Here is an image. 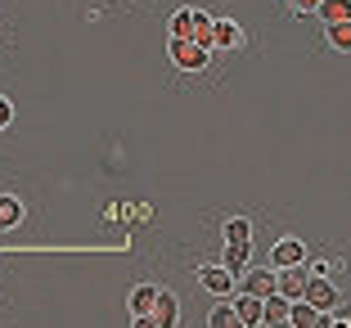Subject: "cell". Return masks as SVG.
<instances>
[{"instance_id":"2","label":"cell","mask_w":351,"mask_h":328,"mask_svg":"<svg viewBox=\"0 0 351 328\" xmlns=\"http://www.w3.org/2000/svg\"><path fill=\"white\" fill-rule=\"evenodd\" d=\"M207 59H212V50L198 41H171V63L176 68H185V72H203Z\"/></svg>"},{"instance_id":"8","label":"cell","mask_w":351,"mask_h":328,"mask_svg":"<svg viewBox=\"0 0 351 328\" xmlns=\"http://www.w3.org/2000/svg\"><path fill=\"white\" fill-rule=\"evenodd\" d=\"M243 45V27L230 18H212V50H239Z\"/></svg>"},{"instance_id":"6","label":"cell","mask_w":351,"mask_h":328,"mask_svg":"<svg viewBox=\"0 0 351 328\" xmlns=\"http://www.w3.org/2000/svg\"><path fill=\"white\" fill-rule=\"evenodd\" d=\"M154 301H158V288H154V283L131 288L126 306H131V319H135V324H149V315H154Z\"/></svg>"},{"instance_id":"5","label":"cell","mask_w":351,"mask_h":328,"mask_svg":"<svg viewBox=\"0 0 351 328\" xmlns=\"http://www.w3.org/2000/svg\"><path fill=\"white\" fill-rule=\"evenodd\" d=\"M198 283H203L212 297H230V292H234V270L230 266H203L198 270Z\"/></svg>"},{"instance_id":"15","label":"cell","mask_w":351,"mask_h":328,"mask_svg":"<svg viewBox=\"0 0 351 328\" xmlns=\"http://www.w3.org/2000/svg\"><path fill=\"white\" fill-rule=\"evenodd\" d=\"M324 18V27L329 23H347L351 18V0H320V10H315Z\"/></svg>"},{"instance_id":"17","label":"cell","mask_w":351,"mask_h":328,"mask_svg":"<svg viewBox=\"0 0 351 328\" xmlns=\"http://www.w3.org/2000/svg\"><path fill=\"white\" fill-rule=\"evenodd\" d=\"M329 45L342 54H351V18L347 23H329Z\"/></svg>"},{"instance_id":"3","label":"cell","mask_w":351,"mask_h":328,"mask_svg":"<svg viewBox=\"0 0 351 328\" xmlns=\"http://www.w3.org/2000/svg\"><path fill=\"white\" fill-rule=\"evenodd\" d=\"M289 324H293V328H315V324L329 328V324H333V310H315L306 297H298V301L289 306Z\"/></svg>"},{"instance_id":"7","label":"cell","mask_w":351,"mask_h":328,"mask_svg":"<svg viewBox=\"0 0 351 328\" xmlns=\"http://www.w3.org/2000/svg\"><path fill=\"white\" fill-rule=\"evenodd\" d=\"M302 297H306L315 310H338V288H333L329 279H315V275H311V283H306V292H302Z\"/></svg>"},{"instance_id":"13","label":"cell","mask_w":351,"mask_h":328,"mask_svg":"<svg viewBox=\"0 0 351 328\" xmlns=\"http://www.w3.org/2000/svg\"><path fill=\"white\" fill-rule=\"evenodd\" d=\"M234 315H239V324H261V297H252V292H243V288H239Z\"/></svg>"},{"instance_id":"12","label":"cell","mask_w":351,"mask_h":328,"mask_svg":"<svg viewBox=\"0 0 351 328\" xmlns=\"http://www.w3.org/2000/svg\"><path fill=\"white\" fill-rule=\"evenodd\" d=\"M243 292H252V297H270V292H279L275 270H248V275H243Z\"/></svg>"},{"instance_id":"10","label":"cell","mask_w":351,"mask_h":328,"mask_svg":"<svg viewBox=\"0 0 351 328\" xmlns=\"http://www.w3.org/2000/svg\"><path fill=\"white\" fill-rule=\"evenodd\" d=\"M289 306H293V301L284 297V292H270V297H261V324H270V328L289 324Z\"/></svg>"},{"instance_id":"20","label":"cell","mask_w":351,"mask_h":328,"mask_svg":"<svg viewBox=\"0 0 351 328\" xmlns=\"http://www.w3.org/2000/svg\"><path fill=\"white\" fill-rule=\"evenodd\" d=\"M284 5L298 10V14H315V10H320V0H284Z\"/></svg>"},{"instance_id":"4","label":"cell","mask_w":351,"mask_h":328,"mask_svg":"<svg viewBox=\"0 0 351 328\" xmlns=\"http://www.w3.org/2000/svg\"><path fill=\"white\" fill-rule=\"evenodd\" d=\"M275 283H279V292L289 301H298L302 292H306V283H311V270L306 266H279L275 270Z\"/></svg>"},{"instance_id":"21","label":"cell","mask_w":351,"mask_h":328,"mask_svg":"<svg viewBox=\"0 0 351 328\" xmlns=\"http://www.w3.org/2000/svg\"><path fill=\"white\" fill-rule=\"evenodd\" d=\"M10 117H14V108H10V99H5V94H0V131H5V126H10Z\"/></svg>"},{"instance_id":"22","label":"cell","mask_w":351,"mask_h":328,"mask_svg":"<svg viewBox=\"0 0 351 328\" xmlns=\"http://www.w3.org/2000/svg\"><path fill=\"white\" fill-rule=\"evenodd\" d=\"M333 324H351V306L342 310V315H333Z\"/></svg>"},{"instance_id":"14","label":"cell","mask_w":351,"mask_h":328,"mask_svg":"<svg viewBox=\"0 0 351 328\" xmlns=\"http://www.w3.org/2000/svg\"><path fill=\"white\" fill-rule=\"evenodd\" d=\"M248 261H252V243H230L226 257H221V266H230L234 275H243V270H248Z\"/></svg>"},{"instance_id":"1","label":"cell","mask_w":351,"mask_h":328,"mask_svg":"<svg viewBox=\"0 0 351 328\" xmlns=\"http://www.w3.org/2000/svg\"><path fill=\"white\" fill-rule=\"evenodd\" d=\"M171 41H198L212 50V14L203 10H176L171 14Z\"/></svg>"},{"instance_id":"9","label":"cell","mask_w":351,"mask_h":328,"mask_svg":"<svg viewBox=\"0 0 351 328\" xmlns=\"http://www.w3.org/2000/svg\"><path fill=\"white\" fill-rule=\"evenodd\" d=\"M176 319H180V301H176L171 292H162V288H158V301H154V315H149V328H171Z\"/></svg>"},{"instance_id":"16","label":"cell","mask_w":351,"mask_h":328,"mask_svg":"<svg viewBox=\"0 0 351 328\" xmlns=\"http://www.w3.org/2000/svg\"><path fill=\"white\" fill-rule=\"evenodd\" d=\"M23 220V203L14 194H0V229H14Z\"/></svg>"},{"instance_id":"18","label":"cell","mask_w":351,"mask_h":328,"mask_svg":"<svg viewBox=\"0 0 351 328\" xmlns=\"http://www.w3.org/2000/svg\"><path fill=\"white\" fill-rule=\"evenodd\" d=\"M226 238L230 243H252V225L243 220V216H234V220L226 225Z\"/></svg>"},{"instance_id":"11","label":"cell","mask_w":351,"mask_h":328,"mask_svg":"<svg viewBox=\"0 0 351 328\" xmlns=\"http://www.w3.org/2000/svg\"><path fill=\"white\" fill-rule=\"evenodd\" d=\"M302 261H306V247L298 243V238H279L275 243V252H270V266H302Z\"/></svg>"},{"instance_id":"19","label":"cell","mask_w":351,"mask_h":328,"mask_svg":"<svg viewBox=\"0 0 351 328\" xmlns=\"http://www.w3.org/2000/svg\"><path fill=\"white\" fill-rule=\"evenodd\" d=\"M207 324L230 328V324H239V315H234V306H226V301H221V306H212V310H207Z\"/></svg>"}]
</instances>
